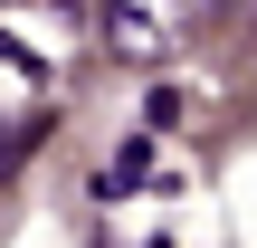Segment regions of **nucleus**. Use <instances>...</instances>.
<instances>
[{
	"instance_id": "obj_1",
	"label": "nucleus",
	"mask_w": 257,
	"mask_h": 248,
	"mask_svg": "<svg viewBox=\"0 0 257 248\" xmlns=\"http://www.w3.org/2000/svg\"><path fill=\"white\" fill-rule=\"evenodd\" d=\"M210 10H229V0H105V57L162 67L210 29Z\"/></svg>"
},
{
	"instance_id": "obj_2",
	"label": "nucleus",
	"mask_w": 257,
	"mask_h": 248,
	"mask_svg": "<svg viewBox=\"0 0 257 248\" xmlns=\"http://www.w3.org/2000/svg\"><path fill=\"white\" fill-rule=\"evenodd\" d=\"M143 162H153V143H124V153H114V172H105V191H134V182H143Z\"/></svg>"
}]
</instances>
